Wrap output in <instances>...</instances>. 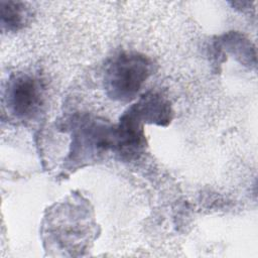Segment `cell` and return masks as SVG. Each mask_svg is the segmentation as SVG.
I'll use <instances>...</instances> for the list:
<instances>
[{"instance_id": "obj_5", "label": "cell", "mask_w": 258, "mask_h": 258, "mask_svg": "<svg viewBox=\"0 0 258 258\" xmlns=\"http://www.w3.org/2000/svg\"><path fill=\"white\" fill-rule=\"evenodd\" d=\"M27 19V9L20 2H1V24L8 31H17L23 27Z\"/></svg>"}, {"instance_id": "obj_1", "label": "cell", "mask_w": 258, "mask_h": 258, "mask_svg": "<svg viewBox=\"0 0 258 258\" xmlns=\"http://www.w3.org/2000/svg\"><path fill=\"white\" fill-rule=\"evenodd\" d=\"M151 74L150 60L138 52H121L105 72L107 95L116 101L130 102Z\"/></svg>"}, {"instance_id": "obj_4", "label": "cell", "mask_w": 258, "mask_h": 258, "mask_svg": "<svg viewBox=\"0 0 258 258\" xmlns=\"http://www.w3.org/2000/svg\"><path fill=\"white\" fill-rule=\"evenodd\" d=\"M133 108L143 122L166 126L172 119L169 102L156 93L143 95Z\"/></svg>"}, {"instance_id": "obj_2", "label": "cell", "mask_w": 258, "mask_h": 258, "mask_svg": "<svg viewBox=\"0 0 258 258\" xmlns=\"http://www.w3.org/2000/svg\"><path fill=\"white\" fill-rule=\"evenodd\" d=\"M7 106L10 112L21 119L31 118L38 112L43 101L40 80L29 74L12 77L6 90Z\"/></svg>"}, {"instance_id": "obj_3", "label": "cell", "mask_w": 258, "mask_h": 258, "mask_svg": "<svg viewBox=\"0 0 258 258\" xmlns=\"http://www.w3.org/2000/svg\"><path fill=\"white\" fill-rule=\"evenodd\" d=\"M143 121L131 106L113 129V148L122 158L130 159L142 152L145 146Z\"/></svg>"}]
</instances>
